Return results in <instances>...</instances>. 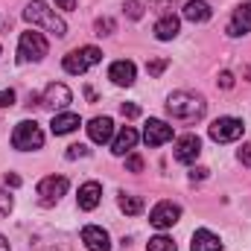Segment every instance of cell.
<instances>
[{
  "label": "cell",
  "instance_id": "obj_37",
  "mask_svg": "<svg viewBox=\"0 0 251 251\" xmlns=\"http://www.w3.org/2000/svg\"><path fill=\"white\" fill-rule=\"evenodd\" d=\"M0 251H9V240H6L3 234H0Z\"/></svg>",
  "mask_w": 251,
  "mask_h": 251
},
{
  "label": "cell",
  "instance_id": "obj_31",
  "mask_svg": "<svg viewBox=\"0 0 251 251\" xmlns=\"http://www.w3.org/2000/svg\"><path fill=\"white\" fill-rule=\"evenodd\" d=\"M12 105H15V91H12V88L0 91V111H3V108H12Z\"/></svg>",
  "mask_w": 251,
  "mask_h": 251
},
{
  "label": "cell",
  "instance_id": "obj_5",
  "mask_svg": "<svg viewBox=\"0 0 251 251\" xmlns=\"http://www.w3.org/2000/svg\"><path fill=\"white\" fill-rule=\"evenodd\" d=\"M243 131H246V123L240 117H219V120H213L207 126V134L216 143H234V140L243 137Z\"/></svg>",
  "mask_w": 251,
  "mask_h": 251
},
{
  "label": "cell",
  "instance_id": "obj_18",
  "mask_svg": "<svg viewBox=\"0 0 251 251\" xmlns=\"http://www.w3.org/2000/svg\"><path fill=\"white\" fill-rule=\"evenodd\" d=\"M190 251H222V240H219L213 231L201 228V231H196V234H193Z\"/></svg>",
  "mask_w": 251,
  "mask_h": 251
},
{
  "label": "cell",
  "instance_id": "obj_23",
  "mask_svg": "<svg viewBox=\"0 0 251 251\" xmlns=\"http://www.w3.org/2000/svg\"><path fill=\"white\" fill-rule=\"evenodd\" d=\"M146 251H178V249H176V243H173L170 237L158 234V237H152V240H149V246H146Z\"/></svg>",
  "mask_w": 251,
  "mask_h": 251
},
{
  "label": "cell",
  "instance_id": "obj_17",
  "mask_svg": "<svg viewBox=\"0 0 251 251\" xmlns=\"http://www.w3.org/2000/svg\"><path fill=\"white\" fill-rule=\"evenodd\" d=\"M76 201H79V207H82V210H94V207L102 201V187H100L97 181H85V184L79 187Z\"/></svg>",
  "mask_w": 251,
  "mask_h": 251
},
{
  "label": "cell",
  "instance_id": "obj_35",
  "mask_svg": "<svg viewBox=\"0 0 251 251\" xmlns=\"http://www.w3.org/2000/svg\"><path fill=\"white\" fill-rule=\"evenodd\" d=\"M6 187H21V176H15V173H6Z\"/></svg>",
  "mask_w": 251,
  "mask_h": 251
},
{
  "label": "cell",
  "instance_id": "obj_3",
  "mask_svg": "<svg viewBox=\"0 0 251 251\" xmlns=\"http://www.w3.org/2000/svg\"><path fill=\"white\" fill-rule=\"evenodd\" d=\"M50 53V44L41 32L29 29V32H21L18 38V62L26 64V62H41L44 56Z\"/></svg>",
  "mask_w": 251,
  "mask_h": 251
},
{
  "label": "cell",
  "instance_id": "obj_4",
  "mask_svg": "<svg viewBox=\"0 0 251 251\" xmlns=\"http://www.w3.org/2000/svg\"><path fill=\"white\" fill-rule=\"evenodd\" d=\"M12 146H15L18 152H35V149H41V146H44V131H41V126L35 123V120L18 123L15 131H12Z\"/></svg>",
  "mask_w": 251,
  "mask_h": 251
},
{
  "label": "cell",
  "instance_id": "obj_6",
  "mask_svg": "<svg viewBox=\"0 0 251 251\" xmlns=\"http://www.w3.org/2000/svg\"><path fill=\"white\" fill-rule=\"evenodd\" d=\"M100 59H102V53H100L97 47H79V50H70V53L64 56L62 67L67 73H73V76H82L88 67L100 64Z\"/></svg>",
  "mask_w": 251,
  "mask_h": 251
},
{
  "label": "cell",
  "instance_id": "obj_14",
  "mask_svg": "<svg viewBox=\"0 0 251 251\" xmlns=\"http://www.w3.org/2000/svg\"><path fill=\"white\" fill-rule=\"evenodd\" d=\"M134 76H137V67H134V62H128V59H120V62H114L108 67V79L114 85H120V88H131L134 85Z\"/></svg>",
  "mask_w": 251,
  "mask_h": 251
},
{
  "label": "cell",
  "instance_id": "obj_38",
  "mask_svg": "<svg viewBox=\"0 0 251 251\" xmlns=\"http://www.w3.org/2000/svg\"><path fill=\"white\" fill-rule=\"evenodd\" d=\"M0 50H3V47H0Z\"/></svg>",
  "mask_w": 251,
  "mask_h": 251
},
{
  "label": "cell",
  "instance_id": "obj_36",
  "mask_svg": "<svg viewBox=\"0 0 251 251\" xmlns=\"http://www.w3.org/2000/svg\"><path fill=\"white\" fill-rule=\"evenodd\" d=\"M76 0H56V9H64V12H73Z\"/></svg>",
  "mask_w": 251,
  "mask_h": 251
},
{
  "label": "cell",
  "instance_id": "obj_21",
  "mask_svg": "<svg viewBox=\"0 0 251 251\" xmlns=\"http://www.w3.org/2000/svg\"><path fill=\"white\" fill-rule=\"evenodd\" d=\"M210 15H213V9L204 0H187L184 3V18L190 24H204V21H210Z\"/></svg>",
  "mask_w": 251,
  "mask_h": 251
},
{
  "label": "cell",
  "instance_id": "obj_24",
  "mask_svg": "<svg viewBox=\"0 0 251 251\" xmlns=\"http://www.w3.org/2000/svg\"><path fill=\"white\" fill-rule=\"evenodd\" d=\"M167 67H170V59H152V62L146 64V73L158 79V76H161V73H164Z\"/></svg>",
  "mask_w": 251,
  "mask_h": 251
},
{
  "label": "cell",
  "instance_id": "obj_19",
  "mask_svg": "<svg viewBox=\"0 0 251 251\" xmlns=\"http://www.w3.org/2000/svg\"><path fill=\"white\" fill-rule=\"evenodd\" d=\"M178 29H181V21H178L176 15H164V18L155 24V38H158V41H173V38L178 35Z\"/></svg>",
  "mask_w": 251,
  "mask_h": 251
},
{
  "label": "cell",
  "instance_id": "obj_32",
  "mask_svg": "<svg viewBox=\"0 0 251 251\" xmlns=\"http://www.w3.org/2000/svg\"><path fill=\"white\" fill-rule=\"evenodd\" d=\"M120 114H123V117H128V120H131V117H137V114H140V108H137L134 102H123V105H120Z\"/></svg>",
  "mask_w": 251,
  "mask_h": 251
},
{
  "label": "cell",
  "instance_id": "obj_15",
  "mask_svg": "<svg viewBox=\"0 0 251 251\" xmlns=\"http://www.w3.org/2000/svg\"><path fill=\"white\" fill-rule=\"evenodd\" d=\"M137 140H140L137 128H131V126H123V128L117 131V137H111V152L123 158V155H128V152L137 146Z\"/></svg>",
  "mask_w": 251,
  "mask_h": 251
},
{
  "label": "cell",
  "instance_id": "obj_8",
  "mask_svg": "<svg viewBox=\"0 0 251 251\" xmlns=\"http://www.w3.org/2000/svg\"><path fill=\"white\" fill-rule=\"evenodd\" d=\"M178 219H181V207H178L176 201H158V204L152 207V213H149V225L158 228V231L173 228Z\"/></svg>",
  "mask_w": 251,
  "mask_h": 251
},
{
  "label": "cell",
  "instance_id": "obj_25",
  "mask_svg": "<svg viewBox=\"0 0 251 251\" xmlns=\"http://www.w3.org/2000/svg\"><path fill=\"white\" fill-rule=\"evenodd\" d=\"M12 207H15V201H12V196H9L6 190L0 187V219H6V216L12 213Z\"/></svg>",
  "mask_w": 251,
  "mask_h": 251
},
{
  "label": "cell",
  "instance_id": "obj_12",
  "mask_svg": "<svg viewBox=\"0 0 251 251\" xmlns=\"http://www.w3.org/2000/svg\"><path fill=\"white\" fill-rule=\"evenodd\" d=\"M82 243L88 251H111V237L100 225H85L82 228Z\"/></svg>",
  "mask_w": 251,
  "mask_h": 251
},
{
  "label": "cell",
  "instance_id": "obj_9",
  "mask_svg": "<svg viewBox=\"0 0 251 251\" xmlns=\"http://www.w3.org/2000/svg\"><path fill=\"white\" fill-rule=\"evenodd\" d=\"M67 187L70 184H67L64 176H47V178H41L38 181V199H41V204H56L67 193Z\"/></svg>",
  "mask_w": 251,
  "mask_h": 251
},
{
  "label": "cell",
  "instance_id": "obj_27",
  "mask_svg": "<svg viewBox=\"0 0 251 251\" xmlns=\"http://www.w3.org/2000/svg\"><path fill=\"white\" fill-rule=\"evenodd\" d=\"M126 15H128L131 21H137V18L143 15V3H140V0H126Z\"/></svg>",
  "mask_w": 251,
  "mask_h": 251
},
{
  "label": "cell",
  "instance_id": "obj_26",
  "mask_svg": "<svg viewBox=\"0 0 251 251\" xmlns=\"http://www.w3.org/2000/svg\"><path fill=\"white\" fill-rule=\"evenodd\" d=\"M88 155H91V149H88V146H82V143L67 146V158H70V161H76V158H88Z\"/></svg>",
  "mask_w": 251,
  "mask_h": 251
},
{
  "label": "cell",
  "instance_id": "obj_16",
  "mask_svg": "<svg viewBox=\"0 0 251 251\" xmlns=\"http://www.w3.org/2000/svg\"><path fill=\"white\" fill-rule=\"evenodd\" d=\"M88 137L94 143H108L114 137V120L111 117H94L88 123Z\"/></svg>",
  "mask_w": 251,
  "mask_h": 251
},
{
  "label": "cell",
  "instance_id": "obj_22",
  "mask_svg": "<svg viewBox=\"0 0 251 251\" xmlns=\"http://www.w3.org/2000/svg\"><path fill=\"white\" fill-rule=\"evenodd\" d=\"M117 204H120V210H123L126 216L143 213V199H140V196H131V193H126V190L117 196Z\"/></svg>",
  "mask_w": 251,
  "mask_h": 251
},
{
  "label": "cell",
  "instance_id": "obj_11",
  "mask_svg": "<svg viewBox=\"0 0 251 251\" xmlns=\"http://www.w3.org/2000/svg\"><path fill=\"white\" fill-rule=\"evenodd\" d=\"M143 140H146V146H164V143H170L173 140V126L164 123V120H149L146 128H143Z\"/></svg>",
  "mask_w": 251,
  "mask_h": 251
},
{
  "label": "cell",
  "instance_id": "obj_13",
  "mask_svg": "<svg viewBox=\"0 0 251 251\" xmlns=\"http://www.w3.org/2000/svg\"><path fill=\"white\" fill-rule=\"evenodd\" d=\"M249 32H251V0L237 6L231 21H228V35L231 38H240V35H249Z\"/></svg>",
  "mask_w": 251,
  "mask_h": 251
},
{
  "label": "cell",
  "instance_id": "obj_1",
  "mask_svg": "<svg viewBox=\"0 0 251 251\" xmlns=\"http://www.w3.org/2000/svg\"><path fill=\"white\" fill-rule=\"evenodd\" d=\"M204 111H207V102H204V97H199V94H190V91H173V94L167 97V114H170L173 120L196 123V120L204 117Z\"/></svg>",
  "mask_w": 251,
  "mask_h": 251
},
{
  "label": "cell",
  "instance_id": "obj_30",
  "mask_svg": "<svg viewBox=\"0 0 251 251\" xmlns=\"http://www.w3.org/2000/svg\"><path fill=\"white\" fill-rule=\"evenodd\" d=\"M216 82H219V88L231 91V88H234V73H231V70H222V73L216 76Z\"/></svg>",
  "mask_w": 251,
  "mask_h": 251
},
{
  "label": "cell",
  "instance_id": "obj_10",
  "mask_svg": "<svg viewBox=\"0 0 251 251\" xmlns=\"http://www.w3.org/2000/svg\"><path fill=\"white\" fill-rule=\"evenodd\" d=\"M201 155V140L196 134H184L176 140V161L178 164H196Z\"/></svg>",
  "mask_w": 251,
  "mask_h": 251
},
{
  "label": "cell",
  "instance_id": "obj_33",
  "mask_svg": "<svg viewBox=\"0 0 251 251\" xmlns=\"http://www.w3.org/2000/svg\"><path fill=\"white\" fill-rule=\"evenodd\" d=\"M207 173H210V170H204V167L190 170V181H204V178H207Z\"/></svg>",
  "mask_w": 251,
  "mask_h": 251
},
{
  "label": "cell",
  "instance_id": "obj_28",
  "mask_svg": "<svg viewBox=\"0 0 251 251\" xmlns=\"http://www.w3.org/2000/svg\"><path fill=\"white\" fill-rule=\"evenodd\" d=\"M114 32V21L111 18H100L97 21V35H111Z\"/></svg>",
  "mask_w": 251,
  "mask_h": 251
},
{
  "label": "cell",
  "instance_id": "obj_29",
  "mask_svg": "<svg viewBox=\"0 0 251 251\" xmlns=\"http://www.w3.org/2000/svg\"><path fill=\"white\" fill-rule=\"evenodd\" d=\"M126 170L128 173H143V158L140 155H128L126 158Z\"/></svg>",
  "mask_w": 251,
  "mask_h": 251
},
{
  "label": "cell",
  "instance_id": "obj_7",
  "mask_svg": "<svg viewBox=\"0 0 251 251\" xmlns=\"http://www.w3.org/2000/svg\"><path fill=\"white\" fill-rule=\"evenodd\" d=\"M70 102H73V94H70V88L62 85V82H50L44 88V94L38 97V105L47 108V111H64Z\"/></svg>",
  "mask_w": 251,
  "mask_h": 251
},
{
  "label": "cell",
  "instance_id": "obj_20",
  "mask_svg": "<svg viewBox=\"0 0 251 251\" xmlns=\"http://www.w3.org/2000/svg\"><path fill=\"white\" fill-rule=\"evenodd\" d=\"M82 126V120H79V114H73V111H62V114H56L53 117V123H50V128H53V134H70V131H76Z\"/></svg>",
  "mask_w": 251,
  "mask_h": 251
},
{
  "label": "cell",
  "instance_id": "obj_34",
  "mask_svg": "<svg viewBox=\"0 0 251 251\" xmlns=\"http://www.w3.org/2000/svg\"><path fill=\"white\" fill-rule=\"evenodd\" d=\"M237 158H240V161H243L246 167H251V143H246V146L240 149V155H237Z\"/></svg>",
  "mask_w": 251,
  "mask_h": 251
},
{
  "label": "cell",
  "instance_id": "obj_2",
  "mask_svg": "<svg viewBox=\"0 0 251 251\" xmlns=\"http://www.w3.org/2000/svg\"><path fill=\"white\" fill-rule=\"evenodd\" d=\"M24 18H26L32 26H41L44 32H50V35H56V38H64V35H67L64 18H59L56 9H50V6L41 3V0H32V3L24 9Z\"/></svg>",
  "mask_w": 251,
  "mask_h": 251
}]
</instances>
